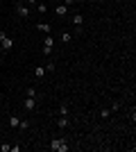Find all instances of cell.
Masks as SVG:
<instances>
[{
    "instance_id": "obj_10",
    "label": "cell",
    "mask_w": 136,
    "mask_h": 152,
    "mask_svg": "<svg viewBox=\"0 0 136 152\" xmlns=\"http://www.w3.org/2000/svg\"><path fill=\"white\" fill-rule=\"evenodd\" d=\"M25 95H27V98H39V91L34 89V86H30V89L25 91Z\"/></svg>"
},
{
    "instance_id": "obj_14",
    "label": "cell",
    "mask_w": 136,
    "mask_h": 152,
    "mask_svg": "<svg viewBox=\"0 0 136 152\" xmlns=\"http://www.w3.org/2000/svg\"><path fill=\"white\" fill-rule=\"evenodd\" d=\"M36 12H39V14H45V12H48V5H45V2H39V5H36Z\"/></svg>"
},
{
    "instance_id": "obj_3",
    "label": "cell",
    "mask_w": 136,
    "mask_h": 152,
    "mask_svg": "<svg viewBox=\"0 0 136 152\" xmlns=\"http://www.w3.org/2000/svg\"><path fill=\"white\" fill-rule=\"evenodd\" d=\"M36 104H39V98H27V95H25V100H23V107H25L27 111L36 109Z\"/></svg>"
},
{
    "instance_id": "obj_11",
    "label": "cell",
    "mask_w": 136,
    "mask_h": 152,
    "mask_svg": "<svg viewBox=\"0 0 136 152\" xmlns=\"http://www.w3.org/2000/svg\"><path fill=\"white\" fill-rule=\"evenodd\" d=\"M9 125H12V127H18V125H20V118L12 114V116H9Z\"/></svg>"
},
{
    "instance_id": "obj_9",
    "label": "cell",
    "mask_w": 136,
    "mask_h": 152,
    "mask_svg": "<svg viewBox=\"0 0 136 152\" xmlns=\"http://www.w3.org/2000/svg\"><path fill=\"white\" fill-rule=\"evenodd\" d=\"M43 75H45V66H36V68H34V77H36V80H41Z\"/></svg>"
},
{
    "instance_id": "obj_20",
    "label": "cell",
    "mask_w": 136,
    "mask_h": 152,
    "mask_svg": "<svg viewBox=\"0 0 136 152\" xmlns=\"http://www.w3.org/2000/svg\"><path fill=\"white\" fill-rule=\"evenodd\" d=\"M7 37V34H5V32H0V41H2V39H5Z\"/></svg>"
},
{
    "instance_id": "obj_21",
    "label": "cell",
    "mask_w": 136,
    "mask_h": 152,
    "mask_svg": "<svg viewBox=\"0 0 136 152\" xmlns=\"http://www.w3.org/2000/svg\"><path fill=\"white\" fill-rule=\"evenodd\" d=\"M55 2H61V0H55Z\"/></svg>"
},
{
    "instance_id": "obj_7",
    "label": "cell",
    "mask_w": 136,
    "mask_h": 152,
    "mask_svg": "<svg viewBox=\"0 0 136 152\" xmlns=\"http://www.w3.org/2000/svg\"><path fill=\"white\" fill-rule=\"evenodd\" d=\"M36 30H39V32H43V34H50V32H52V27H50V23H39V25H36Z\"/></svg>"
},
{
    "instance_id": "obj_1",
    "label": "cell",
    "mask_w": 136,
    "mask_h": 152,
    "mask_svg": "<svg viewBox=\"0 0 136 152\" xmlns=\"http://www.w3.org/2000/svg\"><path fill=\"white\" fill-rule=\"evenodd\" d=\"M48 148H50L52 152H68V150H71V145L66 143V139H52Z\"/></svg>"
},
{
    "instance_id": "obj_4",
    "label": "cell",
    "mask_w": 136,
    "mask_h": 152,
    "mask_svg": "<svg viewBox=\"0 0 136 152\" xmlns=\"http://www.w3.org/2000/svg\"><path fill=\"white\" fill-rule=\"evenodd\" d=\"M16 12H18V16L27 18V16H30V5H25V2H18V5H16Z\"/></svg>"
},
{
    "instance_id": "obj_8",
    "label": "cell",
    "mask_w": 136,
    "mask_h": 152,
    "mask_svg": "<svg viewBox=\"0 0 136 152\" xmlns=\"http://www.w3.org/2000/svg\"><path fill=\"white\" fill-rule=\"evenodd\" d=\"M43 48H55V39L48 34V37H43Z\"/></svg>"
},
{
    "instance_id": "obj_16",
    "label": "cell",
    "mask_w": 136,
    "mask_h": 152,
    "mask_svg": "<svg viewBox=\"0 0 136 152\" xmlns=\"http://www.w3.org/2000/svg\"><path fill=\"white\" fill-rule=\"evenodd\" d=\"M100 116H102V118H109V116H111V109H100Z\"/></svg>"
},
{
    "instance_id": "obj_22",
    "label": "cell",
    "mask_w": 136,
    "mask_h": 152,
    "mask_svg": "<svg viewBox=\"0 0 136 152\" xmlns=\"http://www.w3.org/2000/svg\"><path fill=\"white\" fill-rule=\"evenodd\" d=\"M41 2H45V0H41Z\"/></svg>"
},
{
    "instance_id": "obj_13",
    "label": "cell",
    "mask_w": 136,
    "mask_h": 152,
    "mask_svg": "<svg viewBox=\"0 0 136 152\" xmlns=\"http://www.w3.org/2000/svg\"><path fill=\"white\" fill-rule=\"evenodd\" d=\"M73 41V34L71 32H64V34H61V43H71Z\"/></svg>"
},
{
    "instance_id": "obj_18",
    "label": "cell",
    "mask_w": 136,
    "mask_h": 152,
    "mask_svg": "<svg viewBox=\"0 0 136 152\" xmlns=\"http://www.w3.org/2000/svg\"><path fill=\"white\" fill-rule=\"evenodd\" d=\"M61 2H64L66 7H71V5H75V2H77V0H61Z\"/></svg>"
},
{
    "instance_id": "obj_6",
    "label": "cell",
    "mask_w": 136,
    "mask_h": 152,
    "mask_svg": "<svg viewBox=\"0 0 136 152\" xmlns=\"http://www.w3.org/2000/svg\"><path fill=\"white\" fill-rule=\"evenodd\" d=\"M71 23L75 27H82V25H84V16H82V14H75V16L71 18Z\"/></svg>"
},
{
    "instance_id": "obj_19",
    "label": "cell",
    "mask_w": 136,
    "mask_h": 152,
    "mask_svg": "<svg viewBox=\"0 0 136 152\" xmlns=\"http://www.w3.org/2000/svg\"><path fill=\"white\" fill-rule=\"evenodd\" d=\"M36 2H39V0H25V5H30V7H32V5H36Z\"/></svg>"
},
{
    "instance_id": "obj_15",
    "label": "cell",
    "mask_w": 136,
    "mask_h": 152,
    "mask_svg": "<svg viewBox=\"0 0 136 152\" xmlns=\"http://www.w3.org/2000/svg\"><path fill=\"white\" fill-rule=\"evenodd\" d=\"M68 111H71V109L66 107V104H61V107H59V116H68Z\"/></svg>"
},
{
    "instance_id": "obj_17",
    "label": "cell",
    "mask_w": 136,
    "mask_h": 152,
    "mask_svg": "<svg viewBox=\"0 0 136 152\" xmlns=\"http://www.w3.org/2000/svg\"><path fill=\"white\" fill-rule=\"evenodd\" d=\"M18 127H20V129H27V127H30V121H20Z\"/></svg>"
},
{
    "instance_id": "obj_12",
    "label": "cell",
    "mask_w": 136,
    "mask_h": 152,
    "mask_svg": "<svg viewBox=\"0 0 136 152\" xmlns=\"http://www.w3.org/2000/svg\"><path fill=\"white\" fill-rule=\"evenodd\" d=\"M57 127H68V116H59Z\"/></svg>"
},
{
    "instance_id": "obj_2",
    "label": "cell",
    "mask_w": 136,
    "mask_h": 152,
    "mask_svg": "<svg viewBox=\"0 0 136 152\" xmlns=\"http://www.w3.org/2000/svg\"><path fill=\"white\" fill-rule=\"evenodd\" d=\"M0 50H5V52L14 50V39L12 37H5L2 41H0Z\"/></svg>"
},
{
    "instance_id": "obj_5",
    "label": "cell",
    "mask_w": 136,
    "mask_h": 152,
    "mask_svg": "<svg viewBox=\"0 0 136 152\" xmlns=\"http://www.w3.org/2000/svg\"><path fill=\"white\" fill-rule=\"evenodd\" d=\"M55 14H57V16H68V7H66L64 2H57V7H55Z\"/></svg>"
}]
</instances>
